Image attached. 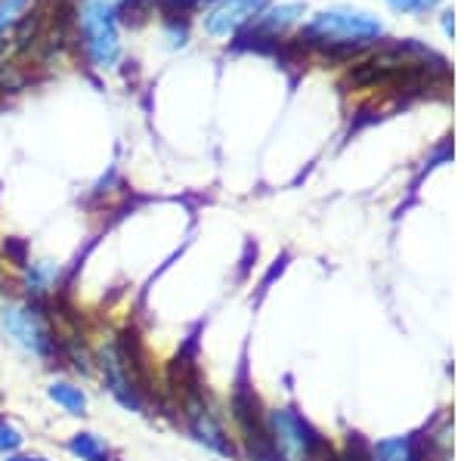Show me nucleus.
I'll use <instances>...</instances> for the list:
<instances>
[{
  "mask_svg": "<svg viewBox=\"0 0 464 461\" xmlns=\"http://www.w3.org/2000/svg\"><path fill=\"white\" fill-rule=\"evenodd\" d=\"M0 334L13 347H19L22 353L37 356V360H50L53 353H59L50 319L28 297L25 301H19V297H4L0 301Z\"/></svg>",
  "mask_w": 464,
  "mask_h": 461,
  "instance_id": "1",
  "label": "nucleus"
},
{
  "mask_svg": "<svg viewBox=\"0 0 464 461\" xmlns=\"http://www.w3.org/2000/svg\"><path fill=\"white\" fill-rule=\"evenodd\" d=\"M381 34V22L369 16L365 10H353V6H334V10H322L310 19L304 28V37L319 47L332 50H356L372 43Z\"/></svg>",
  "mask_w": 464,
  "mask_h": 461,
  "instance_id": "2",
  "label": "nucleus"
},
{
  "mask_svg": "<svg viewBox=\"0 0 464 461\" xmlns=\"http://www.w3.org/2000/svg\"><path fill=\"white\" fill-rule=\"evenodd\" d=\"M102 381L111 397L130 412H143V388H140V356L121 338H106L93 353Z\"/></svg>",
  "mask_w": 464,
  "mask_h": 461,
  "instance_id": "3",
  "label": "nucleus"
},
{
  "mask_svg": "<svg viewBox=\"0 0 464 461\" xmlns=\"http://www.w3.org/2000/svg\"><path fill=\"white\" fill-rule=\"evenodd\" d=\"M118 10L111 0H87L81 10V32H84L87 56L96 69H111L121 53L118 43Z\"/></svg>",
  "mask_w": 464,
  "mask_h": 461,
  "instance_id": "4",
  "label": "nucleus"
},
{
  "mask_svg": "<svg viewBox=\"0 0 464 461\" xmlns=\"http://www.w3.org/2000/svg\"><path fill=\"white\" fill-rule=\"evenodd\" d=\"M266 434H269V443H273V449L279 452V458H310L313 452L319 449L322 440L310 430V425L301 418L297 412H291V408H276V412H269L266 418Z\"/></svg>",
  "mask_w": 464,
  "mask_h": 461,
  "instance_id": "5",
  "label": "nucleus"
},
{
  "mask_svg": "<svg viewBox=\"0 0 464 461\" xmlns=\"http://www.w3.org/2000/svg\"><path fill=\"white\" fill-rule=\"evenodd\" d=\"M183 418H186V430H189L201 446H208L217 456H236V446H232L227 430L220 425V418H217L214 406L208 403V397L201 390L189 388V393H186Z\"/></svg>",
  "mask_w": 464,
  "mask_h": 461,
  "instance_id": "6",
  "label": "nucleus"
},
{
  "mask_svg": "<svg viewBox=\"0 0 464 461\" xmlns=\"http://www.w3.org/2000/svg\"><path fill=\"white\" fill-rule=\"evenodd\" d=\"M264 6V0H220L205 16V32L214 37H229Z\"/></svg>",
  "mask_w": 464,
  "mask_h": 461,
  "instance_id": "7",
  "label": "nucleus"
},
{
  "mask_svg": "<svg viewBox=\"0 0 464 461\" xmlns=\"http://www.w3.org/2000/svg\"><path fill=\"white\" fill-rule=\"evenodd\" d=\"M59 279H63V266L53 260H28L22 266V292L34 303L53 297L59 292Z\"/></svg>",
  "mask_w": 464,
  "mask_h": 461,
  "instance_id": "8",
  "label": "nucleus"
},
{
  "mask_svg": "<svg viewBox=\"0 0 464 461\" xmlns=\"http://www.w3.org/2000/svg\"><path fill=\"white\" fill-rule=\"evenodd\" d=\"M47 397L56 406H63L69 415H87V393L72 381H53L47 388Z\"/></svg>",
  "mask_w": 464,
  "mask_h": 461,
  "instance_id": "9",
  "label": "nucleus"
},
{
  "mask_svg": "<svg viewBox=\"0 0 464 461\" xmlns=\"http://www.w3.org/2000/svg\"><path fill=\"white\" fill-rule=\"evenodd\" d=\"M69 452L81 461H109V443L100 434H90V430H81V434L72 437Z\"/></svg>",
  "mask_w": 464,
  "mask_h": 461,
  "instance_id": "10",
  "label": "nucleus"
},
{
  "mask_svg": "<svg viewBox=\"0 0 464 461\" xmlns=\"http://www.w3.org/2000/svg\"><path fill=\"white\" fill-rule=\"evenodd\" d=\"M304 16V4H282V6H273L264 19H260V32H269V34H279L285 32L288 25H295L297 19Z\"/></svg>",
  "mask_w": 464,
  "mask_h": 461,
  "instance_id": "11",
  "label": "nucleus"
},
{
  "mask_svg": "<svg viewBox=\"0 0 464 461\" xmlns=\"http://www.w3.org/2000/svg\"><path fill=\"white\" fill-rule=\"evenodd\" d=\"M375 461H411V437L375 446Z\"/></svg>",
  "mask_w": 464,
  "mask_h": 461,
  "instance_id": "12",
  "label": "nucleus"
},
{
  "mask_svg": "<svg viewBox=\"0 0 464 461\" xmlns=\"http://www.w3.org/2000/svg\"><path fill=\"white\" fill-rule=\"evenodd\" d=\"M22 443H25L22 430L13 425V421H6L4 415H0V456H13Z\"/></svg>",
  "mask_w": 464,
  "mask_h": 461,
  "instance_id": "13",
  "label": "nucleus"
},
{
  "mask_svg": "<svg viewBox=\"0 0 464 461\" xmlns=\"http://www.w3.org/2000/svg\"><path fill=\"white\" fill-rule=\"evenodd\" d=\"M28 0H0V34L6 32L10 25H16L22 10H25Z\"/></svg>",
  "mask_w": 464,
  "mask_h": 461,
  "instance_id": "14",
  "label": "nucleus"
},
{
  "mask_svg": "<svg viewBox=\"0 0 464 461\" xmlns=\"http://www.w3.org/2000/svg\"><path fill=\"white\" fill-rule=\"evenodd\" d=\"M437 4L440 0H391V6L396 13H428Z\"/></svg>",
  "mask_w": 464,
  "mask_h": 461,
  "instance_id": "15",
  "label": "nucleus"
},
{
  "mask_svg": "<svg viewBox=\"0 0 464 461\" xmlns=\"http://www.w3.org/2000/svg\"><path fill=\"white\" fill-rule=\"evenodd\" d=\"M4 461H50V458H44V456H16V452H13V456H4Z\"/></svg>",
  "mask_w": 464,
  "mask_h": 461,
  "instance_id": "16",
  "label": "nucleus"
},
{
  "mask_svg": "<svg viewBox=\"0 0 464 461\" xmlns=\"http://www.w3.org/2000/svg\"><path fill=\"white\" fill-rule=\"evenodd\" d=\"M4 47H6V41H4V34H0V53H4Z\"/></svg>",
  "mask_w": 464,
  "mask_h": 461,
  "instance_id": "17",
  "label": "nucleus"
}]
</instances>
